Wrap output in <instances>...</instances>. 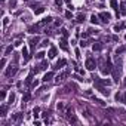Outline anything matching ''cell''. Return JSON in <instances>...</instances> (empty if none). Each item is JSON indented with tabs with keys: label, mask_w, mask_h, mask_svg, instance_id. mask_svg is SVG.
<instances>
[{
	"label": "cell",
	"mask_w": 126,
	"mask_h": 126,
	"mask_svg": "<svg viewBox=\"0 0 126 126\" xmlns=\"http://www.w3.org/2000/svg\"><path fill=\"white\" fill-rule=\"evenodd\" d=\"M120 67H122V62L120 59L117 61V65L113 68V77H114V82H119V77H120Z\"/></svg>",
	"instance_id": "1"
},
{
	"label": "cell",
	"mask_w": 126,
	"mask_h": 126,
	"mask_svg": "<svg viewBox=\"0 0 126 126\" xmlns=\"http://www.w3.org/2000/svg\"><path fill=\"white\" fill-rule=\"evenodd\" d=\"M95 67H96L95 59H94V58H87V59H86V68L89 70V71H94Z\"/></svg>",
	"instance_id": "2"
},
{
	"label": "cell",
	"mask_w": 126,
	"mask_h": 126,
	"mask_svg": "<svg viewBox=\"0 0 126 126\" xmlns=\"http://www.w3.org/2000/svg\"><path fill=\"white\" fill-rule=\"evenodd\" d=\"M111 71H113V65H111V61H110V58H107L105 68H102V74H110Z\"/></svg>",
	"instance_id": "3"
},
{
	"label": "cell",
	"mask_w": 126,
	"mask_h": 126,
	"mask_svg": "<svg viewBox=\"0 0 126 126\" xmlns=\"http://www.w3.org/2000/svg\"><path fill=\"white\" fill-rule=\"evenodd\" d=\"M98 18H101V19L104 21V22H108V21L111 19V15L108 13V12H101L100 15H98Z\"/></svg>",
	"instance_id": "4"
},
{
	"label": "cell",
	"mask_w": 126,
	"mask_h": 126,
	"mask_svg": "<svg viewBox=\"0 0 126 126\" xmlns=\"http://www.w3.org/2000/svg\"><path fill=\"white\" fill-rule=\"evenodd\" d=\"M52 16H46V18L45 19H42L40 21V22H37V25H39V27H45V25H48V24H51L52 22Z\"/></svg>",
	"instance_id": "5"
},
{
	"label": "cell",
	"mask_w": 126,
	"mask_h": 126,
	"mask_svg": "<svg viewBox=\"0 0 126 126\" xmlns=\"http://www.w3.org/2000/svg\"><path fill=\"white\" fill-rule=\"evenodd\" d=\"M67 117H68V120H70L71 123H77V117H76L74 114H73V111H71L70 108L67 110Z\"/></svg>",
	"instance_id": "6"
},
{
	"label": "cell",
	"mask_w": 126,
	"mask_h": 126,
	"mask_svg": "<svg viewBox=\"0 0 126 126\" xmlns=\"http://www.w3.org/2000/svg\"><path fill=\"white\" fill-rule=\"evenodd\" d=\"M96 89H98V91H100V92H101V94H102V95H107V96H108V95H110V91H108V89H107V87H104L102 85H96Z\"/></svg>",
	"instance_id": "7"
},
{
	"label": "cell",
	"mask_w": 126,
	"mask_h": 126,
	"mask_svg": "<svg viewBox=\"0 0 126 126\" xmlns=\"http://www.w3.org/2000/svg\"><path fill=\"white\" fill-rule=\"evenodd\" d=\"M39 42H40V37H39V36L33 37V39L30 40V46H31V49H33V48H36V45H39Z\"/></svg>",
	"instance_id": "8"
},
{
	"label": "cell",
	"mask_w": 126,
	"mask_h": 126,
	"mask_svg": "<svg viewBox=\"0 0 126 126\" xmlns=\"http://www.w3.org/2000/svg\"><path fill=\"white\" fill-rule=\"evenodd\" d=\"M52 77H53V71H48V73L43 76V82H45V83H48L49 80H52Z\"/></svg>",
	"instance_id": "9"
},
{
	"label": "cell",
	"mask_w": 126,
	"mask_h": 126,
	"mask_svg": "<svg viewBox=\"0 0 126 126\" xmlns=\"http://www.w3.org/2000/svg\"><path fill=\"white\" fill-rule=\"evenodd\" d=\"M48 56L51 58V59L56 56V48H55V46H52L51 49H49V52H48Z\"/></svg>",
	"instance_id": "10"
},
{
	"label": "cell",
	"mask_w": 126,
	"mask_h": 126,
	"mask_svg": "<svg viewBox=\"0 0 126 126\" xmlns=\"http://www.w3.org/2000/svg\"><path fill=\"white\" fill-rule=\"evenodd\" d=\"M16 71H18V67H12L10 65V68H8V71H6V76H13Z\"/></svg>",
	"instance_id": "11"
},
{
	"label": "cell",
	"mask_w": 126,
	"mask_h": 126,
	"mask_svg": "<svg viewBox=\"0 0 126 126\" xmlns=\"http://www.w3.org/2000/svg\"><path fill=\"white\" fill-rule=\"evenodd\" d=\"M22 56H24V62H27L30 59V55H28V49H27L25 46H24V49H22Z\"/></svg>",
	"instance_id": "12"
},
{
	"label": "cell",
	"mask_w": 126,
	"mask_h": 126,
	"mask_svg": "<svg viewBox=\"0 0 126 126\" xmlns=\"http://www.w3.org/2000/svg\"><path fill=\"white\" fill-rule=\"evenodd\" d=\"M65 64H67V61H65V59H59V61L56 62V65H55L53 68H56V70H58V68H62Z\"/></svg>",
	"instance_id": "13"
},
{
	"label": "cell",
	"mask_w": 126,
	"mask_h": 126,
	"mask_svg": "<svg viewBox=\"0 0 126 126\" xmlns=\"http://www.w3.org/2000/svg\"><path fill=\"white\" fill-rule=\"evenodd\" d=\"M110 4H111V8L116 10V12L119 13V16H120V12H119V6H117V2L116 0H110Z\"/></svg>",
	"instance_id": "14"
},
{
	"label": "cell",
	"mask_w": 126,
	"mask_h": 126,
	"mask_svg": "<svg viewBox=\"0 0 126 126\" xmlns=\"http://www.w3.org/2000/svg\"><path fill=\"white\" fill-rule=\"evenodd\" d=\"M33 77H34V71H31V73L27 76V79H25V85H30V83H31V80H33Z\"/></svg>",
	"instance_id": "15"
},
{
	"label": "cell",
	"mask_w": 126,
	"mask_h": 126,
	"mask_svg": "<svg viewBox=\"0 0 126 126\" xmlns=\"http://www.w3.org/2000/svg\"><path fill=\"white\" fill-rule=\"evenodd\" d=\"M91 22L94 24V25H98V24H100V19H98V16H96L95 13L91 16Z\"/></svg>",
	"instance_id": "16"
},
{
	"label": "cell",
	"mask_w": 126,
	"mask_h": 126,
	"mask_svg": "<svg viewBox=\"0 0 126 126\" xmlns=\"http://www.w3.org/2000/svg\"><path fill=\"white\" fill-rule=\"evenodd\" d=\"M59 46H61V49H64V51H68V46H67V40H65V37L61 40V43H59Z\"/></svg>",
	"instance_id": "17"
},
{
	"label": "cell",
	"mask_w": 126,
	"mask_h": 126,
	"mask_svg": "<svg viewBox=\"0 0 126 126\" xmlns=\"http://www.w3.org/2000/svg\"><path fill=\"white\" fill-rule=\"evenodd\" d=\"M67 76H68V71H64V73H61V74H59L58 77H56V82H61V80H64L65 77H67Z\"/></svg>",
	"instance_id": "18"
},
{
	"label": "cell",
	"mask_w": 126,
	"mask_h": 126,
	"mask_svg": "<svg viewBox=\"0 0 126 126\" xmlns=\"http://www.w3.org/2000/svg\"><path fill=\"white\" fill-rule=\"evenodd\" d=\"M116 100H117V101H122V102H126V95H123V94H116Z\"/></svg>",
	"instance_id": "19"
},
{
	"label": "cell",
	"mask_w": 126,
	"mask_h": 126,
	"mask_svg": "<svg viewBox=\"0 0 126 126\" xmlns=\"http://www.w3.org/2000/svg\"><path fill=\"white\" fill-rule=\"evenodd\" d=\"M21 119H22V113H18V114H15V116H12V120H13V122H19Z\"/></svg>",
	"instance_id": "20"
},
{
	"label": "cell",
	"mask_w": 126,
	"mask_h": 126,
	"mask_svg": "<svg viewBox=\"0 0 126 126\" xmlns=\"http://www.w3.org/2000/svg\"><path fill=\"white\" fill-rule=\"evenodd\" d=\"M85 19H86L85 13H79V15H77V19H76V21H77V22H83Z\"/></svg>",
	"instance_id": "21"
},
{
	"label": "cell",
	"mask_w": 126,
	"mask_h": 126,
	"mask_svg": "<svg viewBox=\"0 0 126 126\" xmlns=\"http://www.w3.org/2000/svg\"><path fill=\"white\" fill-rule=\"evenodd\" d=\"M6 110H8V107L6 105H2V107H0V116H6Z\"/></svg>",
	"instance_id": "22"
},
{
	"label": "cell",
	"mask_w": 126,
	"mask_h": 126,
	"mask_svg": "<svg viewBox=\"0 0 126 126\" xmlns=\"http://www.w3.org/2000/svg\"><path fill=\"white\" fill-rule=\"evenodd\" d=\"M120 15H126V6H125V3H122L120 4Z\"/></svg>",
	"instance_id": "23"
},
{
	"label": "cell",
	"mask_w": 126,
	"mask_h": 126,
	"mask_svg": "<svg viewBox=\"0 0 126 126\" xmlns=\"http://www.w3.org/2000/svg\"><path fill=\"white\" fill-rule=\"evenodd\" d=\"M48 67H49V62H48V61H43V62H42V65L39 67V70H46Z\"/></svg>",
	"instance_id": "24"
},
{
	"label": "cell",
	"mask_w": 126,
	"mask_h": 126,
	"mask_svg": "<svg viewBox=\"0 0 126 126\" xmlns=\"http://www.w3.org/2000/svg\"><path fill=\"white\" fill-rule=\"evenodd\" d=\"M92 49H94V51H101V49H102V45H101V43H95V45L92 46Z\"/></svg>",
	"instance_id": "25"
},
{
	"label": "cell",
	"mask_w": 126,
	"mask_h": 126,
	"mask_svg": "<svg viewBox=\"0 0 126 126\" xmlns=\"http://www.w3.org/2000/svg\"><path fill=\"white\" fill-rule=\"evenodd\" d=\"M125 28V24H117L114 25V31H119V30H123Z\"/></svg>",
	"instance_id": "26"
},
{
	"label": "cell",
	"mask_w": 126,
	"mask_h": 126,
	"mask_svg": "<svg viewBox=\"0 0 126 126\" xmlns=\"http://www.w3.org/2000/svg\"><path fill=\"white\" fill-rule=\"evenodd\" d=\"M43 12H45V8H42V6H40L39 9H34V13H36V15H39V13H43Z\"/></svg>",
	"instance_id": "27"
},
{
	"label": "cell",
	"mask_w": 126,
	"mask_h": 126,
	"mask_svg": "<svg viewBox=\"0 0 126 126\" xmlns=\"http://www.w3.org/2000/svg\"><path fill=\"white\" fill-rule=\"evenodd\" d=\"M126 51V46H122V48H117V51H116V53H117V55H120V53H122V52H125Z\"/></svg>",
	"instance_id": "28"
},
{
	"label": "cell",
	"mask_w": 126,
	"mask_h": 126,
	"mask_svg": "<svg viewBox=\"0 0 126 126\" xmlns=\"http://www.w3.org/2000/svg\"><path fill=\"white\" fill-rule=\"evenodd\" d=\"M73 79H76L77 82H83V77H82V76H79V74H73Z\"/></svg>",
	"instance_id": "29"
},
{
	"label": "cell",
	"mask_w": 126,
	"mask_h": 126,
	"mask_svg": "<svg viewBox=\"0 0 126 126\" xmlns=\"http://www.w3.org/2000/svg\"><path fill=\"white\" fill-rule=\"evenodd\" d=\"M43 56H45V52H43V51H42V52H39V53L36 55V58H37V59H43Z\"/></svg>",
	"instance_id": "30"
},
{
	"label": "cell",
	"mask_w": 126,
	"mask_h": 126,
	"mask_svg": "<svg viewBox=\"0 0 126 126\" xmlns=\"http://www.w3.org/2000/svg\"><path fill=\"white\" fill-rule=\"evenodd\" d=\"M10 52H12V46H8L6 49H4V55H9Z\"/></svg>",
	"instance_id": "31"
},
{
	"label": "cell",
	"mask_w": 126,
	"mask_h": 126,
	"mask_svg": "<svg viewBox=\"0 0 126 126\" xmlns=\"http://www.w3.org/2000/svg\"><path fill=\"white\" fill-rule=\"evenodd\" d=\"M39 111H40V108H39V107H36L34 110H33V114H34V117H37V116H39Z\"/></svg>",
	"instance_id": "32"
},
{
	"label": "cell",
	"mask_w": 126,
	"mask_h": 126,
	"mask_svg": "<svg viewBox=\"0 0 126 126\" xmlns=\"http://www.w3.org/2000/svg\"><path fill=\"white\" fill-rule=\"evenodd\" d=\"M4 65H6V58H2V61H0V68H3Z\"/></svg>",
	"instance_id": "33"
},
{
	"label": "cell",
	"mask_w": 126,
	"mask_h": 126,
	"mask_svg": "<svg viewBox=\"0 0 126 126\" xmlns=\"http://www.w3.org/2000/svg\"><path fill=\"white\" fill-rule=\"evenodd\" d=\"M65 18H73V13H71V10H67V12H65Z\"/></svg>",
	"instance_id": "34"
},
{
	"label": "cell",
	"mask_w": 126,
	"mask_h": 126,
	"mask_svg": "<svg viewBox=\"0 0 126 126\" xmlns=\"http://www.w3.org/2000/svg\"><path fill=\"white\" fill-rule=\"evenodd\" d=\"M13 101H15V95H13V94H10V95H9V102L12 104Z\"/></svg>",
	"instance_id": "35"
},
{
	"label": "cell",
	"mask_w": 126,
	"mask_h": 126,
	"mask_svg": "<svg viewBox=\"0 0 126 126\" xmlns=\"http://www.w3.org/2000/svg\"><path fill=\"white\" fill-rule=\"evenodd\" d=\"M30 98H31V95H30V94H27V95L24 96V102H27V101H30Z\"/></svg>",
	"instance_id": "36"
},
{
	"label": "cell",
	"mask_w": 126,
	"mask_h": 126,
	"mask_svg": "<svg viewBox=\"0 0 126 126\" xmlns=\"http://www.w3.org/2000/svg\"><path fill=\"white\" fill-rule=\"evenodd\" d=\"M74 53H76V58H80L82 55H80V51H79V49H76V51H74Z\"/></svg>",
	"instance_id": "37"
},
{
	"label": "cell",
	"mask_w": 126,
	"mask_h": 126,
	"mask_svg": "<svg viewBox=\"0 0 126 126\" xmlns=\"http://www.w3.org/2000/svg\"><path fill=\"white\" fill-rule=\"evenodd\" d=\"M61 24H62V21H61V19H58V21H55V24H53V25H55V27H59Z\"/></svg>",
	"instance_id": "38"
},
{
	"label": "cell",
	"mask_w": 126,
	"mask_h": 126,
	"mask_svg": "<svg viewBox=\"0 0 126 126\" xmlns=\"http://www.w3.org/2000/svg\"><path fill=\"white\" fill-rule=\"evenodd\" d=\"M80 46H82V48H86V46H87V42L82 40V42H80Z\"/></svg>",
	"instance_id": "39"
},
{
	"label": "cell",
	"mask_w": 126,
	"mask_h": 126,
	"mask_svg": "<svg viewBox=\"0 0 126 126\" xmlns=\"http://www.w3.org/2000/svg\"><path fill=\"white\" fill-rule=\"evenodd\" d=\"M61 31H62V36H64V37H68V31L65 30V28H64V30H61Z\"/></svg>",
	"instance_id": "40"
},
{
	"label": "cell",
	"mask_w": 126,
	"mask_h": 126,
	"mask_svg": "<svg viewBox=\"0 0 126 126\" xmlns=\"http://www.w3.org/2000/svg\"><path fill=\"white\" fill-rule=\"evenodd\" d=\"M9 24V18H3V25H8Z\"/></svg>",
	"instance_id": "41"
},
{
	"label": "cell",
	"mask_w": 126,
	"mask_h": 126,
	"mask_svg": "<svg viewBox=\"0 0 126 126\" xmlns=\"http://www.w3.org/2000/svg\"><path fill=\"white\" fill-rule=\"evenodd\" d=\"M94 100H95V98H94ZM95 102H98L100 105H104V104H105V102H104V101H101V100H95Z\"/></svg>",
	"instance_id": "42"
},
{
	"label": "cell",
	"mask_w": 126,
	"mask_h": 126,
	"mask_svg": "<svg viewBox=\"0 0 126 126\" xmlns=\"http://www.w3.org/2000/svg\"><path fill=\"white\" fill-rule=\"evenodd\" d=\"M55 3H56V6L61 8V4H62V0H55Z\"/></svg>",
	"instance_id": "43"
},
{
	"label": "cell",
	"mask_w": 126,
	"mask_h": 126,
	"mask_svg": "<svg viewBox=\"0 0 126 126\" xmlns=\"http://www.w3.org/2000/svg\"><path fill=\"white\" fill-rule=\"evenodd\" d=\"M31 86H33V87H36V86H39V80H36V82H34V83H33Z\"/></svg>",
	"instance_id": "44"
},
{
	"label": "cell",
	"mask_w": 126,
	"mask_h": 126,
	"mask_svg": "<svg viewBox=\"0 0 126 126\" xmlns=\"http://www.w3.org/2000/svg\"><path fill=\"white\" fill-rule=\"evenodd\" d=\"M0 98H2V101H3L4 98H6V92H2V96H0Z\"/></svg>",
	"instance_id": "45"
},
{
	"label": "cell",
	"mask_w": 126,
	"mask_h": 126,
	"mask_svg": "<svg viewBox=\"0 0 126 126\" xmlns=\"http://www.w3.org/2000/svg\"><path fill=\"white\" fill-rule=\"evenodd\" d=\"M21 43H22L21 40H16V42H15V46H21Z\"/></svg>",
	"instance_id": "46"
},
{
	"label": "cell",
	"mask_w": 126,
	"mask_h": 126,
	"mask_svg": "<svg viewBox=\"0 0 126 126\" xmlns=\"http://www.w3.org/2000/svg\"><path fill=\"white\" fill-rule=\"evenodd\" d=\"M48 43H49V40L46 39V40H43V43H42V45H43V46H48Z\"/></svg>",
	"instance_id": "47"
},
{
	"label": "cell",
	"mask_w": 126,
	"mask_h": 126,
	"mask_svg": "<svg viewBox=\"0 0 126 126\" xmlns=\"http://www.w3.org/2000/svg\"><path fill=\"white\" fill-rule=\"evenodd\" d=\"M58 108H59V110H62V108H64V105H62L61 102H58Z\"/></svg>",
	"instance_id": "48"
},
{
	"label": "cell",
	"mask_w": 126,
	"mask_h": 126,
	"mask_svg": "<svg viewBox=\"0 0 126 126\" xmlns=\"http://www.w3.org/2000/svg\"><path fill=\"white\" fill-rule=\"evenodd\" d=\"M123 85H125V86H126V77H125V80H123Z\"/></svg>",
	"instance_id": "49"
},
{
	"label": "cell",
	"mask_w": 126,
	"mask_h": 126,
	"mask_svg": "<svg viewBox=\"0 0 126 126\" xmlns=\"http://www.w3.org/2000/svg\"><path fill=\"white\" fill-rule=\"evenodd\" d=\"M125 40H126V36H125Z\"/></svg>",
	"instance_id": "50"
},
{
	"label": "cell",
	"mask_w": 126,
	"mask_h": 126,
	"mask_svg": "<svg viewBox=\"0 0 126 126\" xmlns=\"http://www.w3.org/2000/svg\"><path fill=\"white\" fill-rule=\"evenodd\" d=\"M2 2H4V0H2Z\"/></svg>",
	"instance_id": "51"
}]
</instances>
